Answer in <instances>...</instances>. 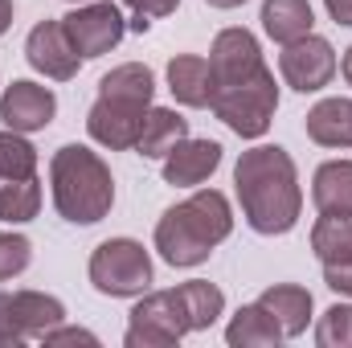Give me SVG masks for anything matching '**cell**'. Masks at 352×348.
I'll return each instance as SVG.
<instances>
[{"instance_id": "obj_1", "label": "cell", "mask_w": 352, "mask_h": 348, "mask_svg": "<svg viewBox=\"0 0 352 348\" xmlns=\"http://www.w3.org/2000/svg\"><path fill=\"white\" fill-rule=\"evenodd\" d=\"M234 188L242 201V217L254 234L278 238L299 226L303 213V188L299 173L287 148L278 144H258L238 156L234 164Z\"/></svg>"}, {"instance_id": "obj_2", "label": "cell", "mask_w": 352, "mask_h": 348, "mask_svg": "<svg viewBox=\"0 0 352 348\" xmlns=\"http://www.w3.org/2000/svg\"><path fill=\"white\" fill-rule=\"evenodd\" d=\"M234 234V209L217 188H192L180 205L164 209L156 221V250L168 266H201Z\"/></svg>"}, {"instance_id": "obj_3", "label": "cell", "mask_w": 352, "mask_h": 348, "mask_svg": "<svg viewBox=\"0 0 352 348\" xmlns=\"http://www.w3.org/2000/svg\"><path fill=\"white\" fill-rule=\"evenodd\" d=\"M54 205L70 226H94L115 205V176L87 144H62L50 160Z\"/></svg>"}, {"instance_id": "obj_4", "label": "cell", "mask_w": 352, "mask_h": 348, "mask_svg": "<svg viewBox=\"0 0 352 348\" xmlns=\"http://www.w3.org/2000/svg\"><path fill=\"white\" fill-rule=\"evenodd\" d=\"M213 115L242 140H263L270 131V119L278 111V83L270 70H258L242 83H226L213 90Z\"/></svg>"}, {"instance_id": "obj_5", "label": "cell", "mask_w": 352, "mask_h": 348, "mask_svg": "<svg viewBox=\"0 0 352 348\" xmlns=\"http://www.w3.org/2000/svg\"><path fill=\"white\" fill-rule=\"evenodd\" d=\"M90 283L98 295L135 299L152 287V259L135 238H107L90 254Z\"/></svg>"}, {"instance_id": "obj_6", "label": "cell", "mask_w": 352, "mask_h": 348, "mask_svg": "<svg viewBox=\"0 0 352 348\" xmlns=\"http://www.w3.org/2000/svg\"><path fill=\"white\" fill-rule=\"evenodd\" d=\"M188 332H192V324H188V307L180 299V287L152 291V295L144 291V299L131 307L123 345L127 348H173Z\"/></svg>"}, {"instance_id": "obj_7", "label": "cell", "mask_w": 352, "mask_h": 348, "mask_svg": "<svg viewBox=\"0 0 352 348\" xmlns=\"http://www.w3.org/2000/svg\"><path fill=\"white\" fill-rule=\"evenodd\" d=\"M62 320H66L62 299L45 291H0V348L41 340Z\"/></svg>"}, {"instance_id": "obj_8", "label": "cell", "mask_w": 352, "mask_h": 348, "mask_svg": "<svg viewBox=\"0 0 352 348\" xmlns=\"http://www.w3.org/2000/svg\"><path fill=\"white\" fill-rule=\"evenodd\" d=\"M62 29H66L70 45H74V50L82 54V62H87V58L111 54V50L123 41L127 21H123L119 4H111V0H87V4H78L74 12L62 17Z\"/></svg>"}, {"instance_id": "obj_9", "label": "cell", "mask_w": 352, "mask_h": 348, "mask_svg": "<svg viewBox=\"0 0 352 348\" xmlns=\"http://www.w3.org/2000/svg\"><path fill=\"white\" fill-rule=\"evenodd\" d=\"M278 74L283 83L299 94H316L336 78V50L328 37H299V41H287L283 54H278Z\"/></svg>"}, {"instance_id": "obj_10", "label": "cell", "mask_w": 352, "mask_h": 348, "mask_svg": "<svg viewBox=\"0 0 352 348\" xmlns=\"http://www.w3.org/2000/svg\"><path fill=\"white\" fill-rule=\"evenodd\" d=\"M144 115H148V107H140V102H123V98L98 94L94 107L87 111V131L94 144H102L111 152H127V148L140 144Z\"/></svg>"}, {"instance_id": "obj_11", "label": "cell", "mask_w": 352, "mask_h": 348, "mask_svg": "<svg viewBox=\"0 0 352 348\" xmlns=\"http://www.w3.org/2000/svg\"><path fill=\"white\" fill-rule=\"evenodd\" d=\"M25 58L37 74L54 78V83H70L82 66V54L70 45L62 21H37L25 37Z\"/></svg>"}, {"instance_id": "obj_12", "label": "cell", "mask_w": 352, "mask_h": 348, "mask_svg": "<svg viewBox=\"0 0 352 348\" xmlns=\"http://www.w3.org/2000/svg\"><path fill=\"white\" fill-rule=\"evenodd\" d=\"M54 115H58V98H54V90L41 87V83L16 78L0 94V119H4V127H12L21 135L45 131L54 123Z\"/></svg>"}, {"instance_id": "obj_13", "label": "cell", "mask_w": 352, "mask_h": 348, "mask_svg": "<svg viewBox=\"0 0 352 348\" xmlns=\"http://www.w3.org/2000/svg\"><path fill=\"white\" fill-rule=\"evenodd\" d=\"M209 66H213V83L226 87V83H242L250 74H258L263 62V50H258V37L250 29H221L213 37V50H209Z\"/></svg>"}, {"instance_id": "obj_14", "label": "cell", "mask_w": 352, "mask_h": 348, "mask_svg": "<svg viewBox=\"0 0 352 348\" xmlns=\"http://www.w3.org/2000/svg\"><path fill=\"white\" fill-rule=\"evenodd\" d=\"M221 168V144L217 140H180L164 156V180L176 188H197Z\"/></svg>"}, {"instance_id": "obj_15", "label": "cell", "mask_w": 352, "mask_h": 348, "mask_svg": "<svg viewBox=\"0 0 352 348\" xmlns=\"http://www.w3.org/2000/svg\"><path fill=\"white\" fill-rule=\"evenodd\" d=\"M168 90L180 107H209L213 102V66L201 54H176L168 62Z\"/></svg>"}, {"instance_id": "obj_16", "label": "cell", "mask_w": 352, "mask_h": 348, "mask_svg": "<svg viewBox=\"0 0 352 348\" xmlns=\"http://www.w3.org/2000/svg\"><path fill=\"white\" fill-rule=\"evenodd\" d=\"M307 140L320 144V148H352V98H320L307 119Z\"/></svg>"}, {"instance_id": "obj_17", "label": "cell", "mask_w": 352, "mask_h": 348, "mask_svg": "<svg viewBox=\"0 0 352 348\" xmlns=\"http://www.w3.org/2000/svg\"><path fill=\"white\" fill-rule=\"evenodd\" d=\"M270 320L283 328V336H303L307 332V320H311V291L299 287V283H274L258 295Z\"/></svg>"}, {"instance_id": "obj_18", "label": "cell", "mask_w": 352, "mask_h": 348, "mask_svg": "<svg viewBox=\"0 0 352 348\" xmlns=\"http://www.w3.org/2000/svg\"><path fill=\"white\" fill-rule=\"evenodd\" d=\"M184 135H188V119H184V115H176L173 107H148L135 152H140L144 160H164Z\"/></svg>"}, {"instance_id": "obj_19", "label": "cell", "mask_w": 352, "mask_h": 348, "mask_svg": "<svg viewBox=\"0 0 352 348\" xmlns=\"http://www.w3.org/2000/svg\"><path fill=\"white\" fill-rule=\"evenodd\" d=\"M278 340H287V336H283V328L270 320V312L258 299L242 303L234 312L230 328H226V345L230 348H270V345H278Z\"/></svg>"}, {"instance_id": "obj_20", "label": "cell", "mask_w": 352, "mask_h": 348, "mask_svg": "<svg viewBox=\"0 0 352 348\" xmlns=\"http://www.w3.org/2000/svg\"><path fill=\"white\" fill-rule=\"evenodd\" d=\"M263 29L270 41H278V45H287V41H299V37H307L311 33V25H316V12H311V4L307 0H263Z\"/></svg>"}, {"instance_id": "obj_21", "label": "cell", "mask_w": 352, "mask_h": 348, "mask_svg": "<svg viewBox=\"0 0 352 348\" xmlns=\"http://www.w3.org/2000/svg\"><path fill=\"white\" fill-rule=\"evenodd\" d=\"M311 201L320 213H352V160H328L311 176Z\"/></svg>"}, {"instance_id": "obj_22", "label": "cell", "mask_w": 352, "mask_h": 348, "mask_svg": "<svg viewBox=\"0 0 352 348\" xmlns=\"http://www.w3.org/2000/svg\"><path fill=\"white\" fill-rule=\"evenodd\" d=\"M311 250L320 266L352 259V213H320V221L311 226Z\"/></svg>"}, {"instance_id": "obj_23", "label": "cell", "mask_w": 352, "mask_h": 348, "mask_svg": "<svg viewBox=\"0 0 352 348\" xmlns=\"http://www.w3.org/2000/svg\"><path fill=\"white\" fill-rule=\"evenodd\" d=\"M98 94H107V98H123V102H140V107H152L156 74H152L144 62H123V66H115L111 74H102Z\"/></svg>"}, {"instance_id": "obj_24", "label": "cell", "mask_w": 352, "mask_h": 348, "mask_svg": "<svg viewBox=\"0 0 352 348\" xmlns=\"http://www.w3.org/2000/svg\"><path fill=\"white\" fill-rule=\"evenodd\" d=\"M180 299H184V307H188V324H192V332L213 328V324L221 320V312H226V295H221V287H213V283H205V279H188V283H180Z\"/></svg>"}, {"instance_id": "obj_25", "label": "cell", "mask_w": 352, "mask_h": 348, "mask_svg": "<svg viewBox=\"0 0 352 348\" xmlns=\"http://www.w3.org/2000/svg\"><path fill=\"white\" fill-rule=\"evenodd\" d=\"M37 209H41V184H37V176L4 180V184H0V221L25 226V221L37 217Z\"/></svg>"}, {"instance_id": "obj_26", "label": "cell", "mask_w": 352, "mask_h": 348, "mask_svg": "<svg viewBox=\"0 0 352 348\" xmlns=\"http://www.w3.org/2000/svg\"><path fill=\"white\" fill-rule=\"evenodd\" d=\"M25 176H37V148L21 131L4 127L0 131V180H25Z\"/></svg>"}, {"instance_id": "obj_27", "label": "cell", "mask_w": 352, "mask_h": 348, "mask_svg": "<svg viewBox=\"0 0 352 348\" xmlns=\"http://www.w3.org/2000/svg\"><path fill=\"white\" fill-rule=\"evenodd\" d=\"M320 348H352V303H332L316 324Z\"/></svg>"}, {"instance_id": "obj_28", "label": "cell", "mask_w": 352, "mask_h": 348, "mask_svg": "<svg viewBox=\"0 0 352 348\" xmlns=\"http://www.w3.org/2000/svg\"><path fill=\"white\" fill-rule=\"evenodd\" d=\"M29 262H33V242L25 234H4L0 230V283L16 279Z\"/></svg>"}, {"instance_id": "obj_29", "label": "cell", "mask_w": 352, "mask_h": 348, "mask_svg": "<svg viewBox=\"0 0 352 348\" xmlns=\"http://www.w3.org/2000/svg\"><path fill=\"white\" fill-rule=\"evenodd\" d=\"M41 345H50V348H54V345H98V336L87 332V328H70V324L62 320L58 328H50V332L41 336Z\"/></svg>"}, {"instance_id": "obj_30", "label": "cell", "mask_w": 352, "mask_h": 348, "mask_svg": "<svg viewBox=\"0 0 352 348\" xmlns=\"http://www.w3.org/2000/svg\"><path fill=\"white\" fill-rule=\"evenodd\" d=\"M324 283H328L336 295L352 299V259H349V262H332V266H324Z\"/></svg>"}, {"instance_id": "obj_31", "label": "cell", "mask_w": 352, "mask_h": 348, "mask_svg": "<svg viewBox=\"0 0 352 348\" xmlns=\"http://www.w3.org/2000/svg\"><path fill=\"white\" fill-rule=\"evenodd\" d=\"M135 17H148V21H156V17H168L180 8V0H123Z\"/></svg>"}, {"instance_id": "obj_32", "label": "cell", "mask_w": 352, "mask_h": 348, "mask_svg": "<svg viewBox=\"0 0 352 348\" xmlns=\"http://www.w3.org/2000/svg\"><path fill=\"white\" fill-rule=\"evenodd\" d=\"M324 8H328V17L336 25H349L352 29V0H324Z\"/></svg>"}, {"instance_id": "obj_33", "label": "cell", "mask_w": 352, "mask_h": 348, "mask_svg": "<svg viewBox=\"0 0 352 348\" xmlns=\"http://www.w3.org/2000/svg\"><path fill=\"white\" fill-rule=\"evenodd\" d=\"M8 25H12V0H0V37L8 33Z\"/></svg>"}, {"instance_id": "obj_34", "label": "cell", "mask_w": 352, "mask_h": 348, "mask_svg": "<svg viewBox=\"0 0 352 348\" xmlns=\"http://www.w3.org/2000/svg\"><path fill=\"white\" fill-rule=\"evenodd\" d=\"M340 70H344V83L352 87V45L344 50V58H340Z\"/></svg>"}, {"instance_id": "obj_35", "label": "cell", "mask_w": 352, "mask_h": 348, "mask_svg": "<svg viewBox=\"0 0 352 348\" xmlns=\"http://www.w3.org/2000/svg\"><path fill=\"white\" fill-rule=\"evenodd\" d=\"M209 8H238V4H246V0H205Z\"/></svg>"}, {"instance_id": "obj_36", "label": "cell", "mask_w": 352, "mask_h": 348, "mask_svg": "<svg viewBox=\"0 0 352 348\" xmlns=\"http://www.w3.org/2000/svg\"><path fill=\"white\" fill-rule=\"evenodd\" d=\"M70 4H82V0H70Z\"/></svg>"}]
</instances>
